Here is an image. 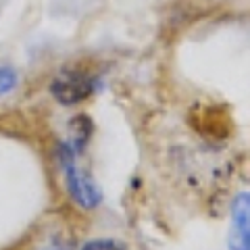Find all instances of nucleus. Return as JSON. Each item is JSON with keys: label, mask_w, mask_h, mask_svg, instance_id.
<instances>
[{"label": "nucleus", "mask_w": 250, "mask_h": 250, "mask_svg": "<svg viewBox=\"0 0 250 250\" xmlns=\"http://www.w3.org/2000/svg\"><path fill=\"white\" fill-rule=\"evenodd\" d=\"M59 163L62 171H65V182H67V190L77 205L83 210H92L100 205L103 200V192L96 186V182L83 171L77 167L75 163V152L71 150L69 144H61L59 148Z\"/></svg>", "instance_id": "1"}, {"label": "nucleus", "mask_w": 250, "mask_h": 250, "mask_svg": "<svg viewBox=\"0 0 250 250\" xmlns=\"http://www.w3.org/2000/svg\"><path fill=\"white\" fill-rule=\"evenodd\" d=\"M50 92L62 106H75L96 92V77L82 69H65L52 80Z\"/></svg>", "instance_id": "2"}, {"label": "nucleus", "mask_w": 250, "mask_h": 250, "mask_svg": "<svg viewBox=\"0 0 250 250\" xmlns=\"http://www.w3.org/2000/svg\"><path fill=\"white\" fill-rule=\"evenodd\" d=\"M231 231L228 238L229 250H250V194L242 192L231 205Z\"/></svg>", "instance_id": "3"}, {"label": "nucleus", "mask_w": 250, "mask_h": 250, "mask_svg": "<svg viewBox=\"0 0 250 250\" xmlns=\"http://www.w3.org/2000/svg\"><path fill=\"white\" fill-rule=\"evenodd\" d=\"M69 125H71V150L75 154H80L85 150V146H88L90 138L94 134V121L90 119L88 115H75L71 121H69Z\"/></svg>", "instance_id": "4"}, {"label": "nucleus", "mask_w": 250, "mask_h": 250, "mask_svg": "<svg viewBox=\"0 0 250 250\" xmlns=\"http://www.w3.org/2000/svg\"><path fill=\"white\" fill-rule=\"evenodd\" d=\"M82 250H127V246L119 240H108V238H100V240H90L85 242Z\"/></svg>", "instance_id": "5"}, {"label": "nucleus", "mask_w": 250, "mask_h": 250, "mask_svg": "<svg viewBox=\"0 0 250 250\" xmlns=\"http://www.w3.org/2000/svg\"><path fill=\"white\" fill-rule=\"evenodd\" d=\"M17 85V73L9 67H0V94H9Z\"/></svg>", "instance_id": "6"}]
</instances>
